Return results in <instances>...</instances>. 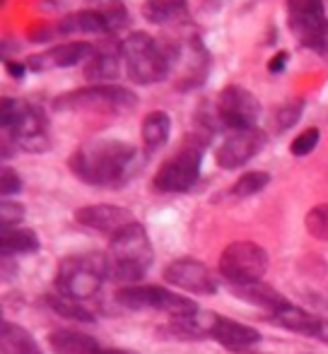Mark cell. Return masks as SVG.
Returning <instances> with one entry per match:
<instances>
[{
	"mask_svg": "<svg viewBox=\"0 0 328 354\" xmlns=\"http://www.w3.org/2000/svg\"><path fill=\"white\" fill-rule=\"evenodd\" d=\"M136 147L116 138H94L82 142L68 159L71 171L89 186H121L136 167Z\"/></svg>",
	"mask_w": 328,
	"mask_h": 354,
	"instance_id": "obj_1",
	"label": "cell"
},
{
	"mask_svg": "<svg viewBox=\"0 0 328 354\" xmlns=\"http://www.w3.org/2000/svg\"><path fill=\"white\" fill-rule=\"evenodd\" d=\"M128 77L136 84H157L169 77L181 48L167 39H155L147 32H133L118 44Z\"/></svg>",
	"mask_w": 328,
	"mask_h": 354,
	"instance_id": "obj_2",
	"label": "cell"
},
{
	"mask_svg": "<svg viewBox=\"0 0 328 354\" xmlns=\"http://www.w3.org/2000/svg\"><path fill=\"white\" fill-rule=\"evenodd\" d=\"M0 123L3 133L15 140L24 152L42 154L51 147V138L46 133V116L39 106H32L24 99L3 97L0 104Z\"/></svg>",
	"mask_w": 328,
	"mask_h": 354,
	"instance_id": "obj_3",
	"label": "cell"
},
{
	"mask_svg": "<svg viewBox=\"0 0 328 354\" xmlns=\"http://www.w3.org/2000/svg\"><path fill=\"white\" fill-rule=\"evenodd\" d=\"M152 243L140 222L128 224L111 239V280L138 282L152 266Z\"/></svg>",
	"mask_w": 328,
	"mask_h": 354,
	"instance_id": "obj_4",
	"label": "cell"
},
{
	"mask_svg": "<svg viewBox=\"0 0 328 354\" xmlns=\"http://www.w3.org/2000/svg\"><path fill=\"white\" fill-rule=\"evenodd\" d=\"M111 277V261L104 253L68 256L61 261L56 272L58 294L71 299H89L99 292L104 280Z\"/></svg>",
	"mask_w": 328,
	"mask_h": 354,
	"instance_id": "obj_5",
	"label": "cell"
},
{
	"mask_svg": "<svg viewBox=\"0 0 328 354\" xmlns=\"http://www.w3.org/2000/svg\"><path fill=\"white\" fill-rule=\"evenodd\" d=\"M206 136H191L186 142L179 147L174 157L157 169L152 186L160 193H186L196 186L198 176H201L203 157H206Z\"/></svg>",
	"mask_w": 328,
	"mask_h": 354,
	"instance_id": "obj_6",
	"label": "cell"
},
{
	"mask_svg": "<svg viewBox=\"0 0 328 354\" xmlns=\"http://www.w3.org/2000/svg\"><path fill=\"white\" fill-rule=\"evenodd\" d=\"M116 301L128 311H145V308H155L167 316H172L174 321H183V318H193L201 308L193 299L181 297V294H172L167 289L157 287V284H147V287H128L118 289Z\"/></svg>",
	"mask_w": 328,
	"mask_h": 354,
	"instance_id": "obj_7",
	"label": "cell"
},
{
	"mask_svg": "<svg viewBox=\"0 0 328 354\" xmlns=\"http://www.w3.org/2000/svg\"><path fill=\"white\" fill-rule=\"evenodd\" d=\"M138 106L136 92L121 87V84H89L82 89H73L53 99L56 111H75V109H116V111H131Z\"/></svg>",
	"mask_w": 328,
	"mask_h": 354,
	"instance_id": "obj_8",
	"label": "cell"
},
{
	"mask_svg": "<svg viewBox=\"0 0 328 354\" xmlns=\"http://www.w3.org/2000/svg\"><path fill=\"white\" fill-rule=\"evenodd\" d=\"M268 270V251L253 241H235L222 251L220 272L232 287L237 284L263 282Z\"/></svg>",
	"mask_w": 328,
	"mask_h": 354,
	"instance_id": "obj_9",
	"label": "cell"
},
{
	"mask_svg": "<svg viewBox=\"0 0 328 354\" xmlns=\"http://www.w3.org/2000/svg\"><path fill=\"white\" fill-rule=\"evenodd\" d=\"M217 111L225 128H230L232 133L246 131V128H256L261 118V102L251 89L242 84H227L217 97Z\"/></svg>",
	"mask_w": 328,
	"mask_h": 354,
	"instance_id": "obj_10",
	"label": "cell"
},
{
	"mask_svg": "<svg viewBox=\"0 0 328 354\" xmlns=\"http://www.w3.org/2000/svg\"><path fill=\"white\" fill-rule=\"evenodd\" d=\"M268 138L261 128H246V131H235L225 138V142L217 147L215 152V162L220 169H239L244 164L251 162L263 147H266Z\"/></svg>",
	"mask_w": 328,
	"mask_h": 354,
	"instance_id": "obj_11",
	"label": "cell"
},
{
	"mask_svg": "<svg viewBox=\"0 0 328 354\" xmlns=\"http://www.w3.org/2000/svg\"><path fill=\"white\" fill-rule=\"evenodd\" d=\"M164 280L191 294L212 297V294L217 292L215 275H212L206 263L196 261V258H179V261L169 263V266L164 268Z\"/></svg>",
	"mask_w": 328,
	"mask_h": 354,
	"instance_id": "obj_12",
	"label": "cell"
},
{
	"mask_svg": "<svg viewBox=\"0 0 328 354\" xmlns=\"http://www.w3.org/2000/svg\"><path fill=\"white\" fill-rule=\"evenodd\" d=\"M94 56V46L82 39H73V41L58 44V46L48 48L44 53H34L27 61L32 73H48L56 68H73L78 63H87Z\"/></svg>",
	"mask_w": 328,
	"mask_h": 354,
	"instance_id": "obj_13",
	"label": "cell"
},
{
	"mask_svg": "<svg viewBox=\"0 0 328 354\" xmlns=\"http://www.w3.org/2000/svg\"><path fill=\"white\" fill-rule=\"evenodd\" d=\"M75 219L82 224V227H89L94 232H102V234H109V236H116L121 229H126L128 224H133L131 210L126 207H118V205H87V207H80L75 212Z\"/></svg>",
	"mask_w": 328,
	"mask_h": 354,
	"instance_id": "obj_14",
	"label": "cell"
},
{
	"mask_svg": "<svg viewBox=\"0 0 328 354\" xmlns=\"http://www.w3.org/2000/svg\"><path fill=\"white\" fill-rule=\"evenodd\" d=\"M271 321L275 323V326L287 328V330L300 333V335L328 342V321L326 318L314 316V313H307V311H302V308L292 306V304L282 306L280 311L271 313Z\"/></svg>",
	"mask_w": 328,
	"mask_h": 354,
	"instance_id": "obj_15",
	"label": "cell"
},
{
	"mask_svg": "<svg viewBox=\"0 0 328 354\" xmlns=\"http://www.w3.org/2000/svg\"><path fill=\"white\" fill-rule=\"evenodd\" d=\"M210 337L215 342H220L222 347H227V350H248V347L261 342V333L258 330L222 316H217L215 323H212Z\"/></svg>",
	"mask_w": 328,
	"mask_h": 354,
	"instance_id": "obj_16",
	"label": "cell"
},
{
	"mask_svg": "<svg viewBox=\"0 0 328 354\" xmlns=\"http://www.w3.org/2000/svg\"><path fill=\"white\" fill-rule=\"evenodd\" d=\"M82 75L89 84H113L121 75V53L113 51H94V56L84 63Z\"/></svg>",
	"mask_w": 328,
	"mask_h": 354,
	"instance_id": "obj_17",
	"label": "cell"
},
{
	"mask_svg": "<svg viewBox=\"0 0 328 354\" xmlns=\"http://www.w3.org/2000/svg\"><path fill=\"white\" fill-rule=\"evenodd\" d=\"M140 136L143 145L147 152H157L162 145H167L169 136H172V116L167 111H150L140 123Z\"/></svg>",
	"mask_w": 328,
	"mask_h": 354,
	"instance_id": "obj_18",
	"label": "cell"
},
{
	"mask_svg": "<svg viewBox=\"0 0 328 354\" xmlns=\"http://www.w3.org/2000/svg\"><path fill=\"white\" fill-rule=\"evenodd\" d=\"M232 289H235V294L239 299H244V301L253 304V306L266 308V311H271V313L280 311L282 306H287V304H290L285 297H282V294H277L275 289L268 287V284H263V282L237 284V287H232Z\"/></svg>",
	"mask_w": 328,
	"mask_h": 354,
	"instance_id": "obj_19",
	"label": "cell"
},
{
	"mask_svg": "<svg viewBox=\"0 0 328 354\" xmlns=\"http://www.w3.org/2000/svg\"><path fill=\"white\" fill-rule=\"evenodd\" d=\"M51 350L56 354H99L102 347L94 337H89L87 333L78 330H56L48 337Z\"/></svg>",
	"mask_w": 328,
	"mask_h": 354,
	"instance_id": "obj_20",
	"label": "cell"
},
{
	"mask_svg": "<svg viewBox=\"0 0 328 354\" xmlns=\"http://www.w3.org/2000/svg\"><path fill=\"white\" fill-rule=\"evenodd\" d=\"M0 347H3V354H44L39 350L37 340L32 337V333H27L22 326L17 323L3 321L0 326Z\"/></svg>",
	"mask_w": 328,
	"mask_h": 354,
	"instance_id": "obj_21",
	"label": "cell"
},
{
	"mask_svg": "<svg viewBox=\"0 0 328 354\" xmlns=\"http://www.w3.org/2000/svg\"><path fill=\"white\" fill-rule=\"evenodd\" d=\"M56 27H58V34H109L104 22L99 19V15L87 8L66 15Z\"/></svg>",
	"mask_w": 328,
	"mask_h": 354,
	"instance_id": "obj_22",
	"label": "cell"
},
{
	"mask_svg": "<svg viewBox=\"0 0 328 354\" xmlns=\"http://www.w3.org/2000/svg\"><path fill=\"white\" fill-rule=\"evenodd\" d=\"M39 236L32 229H3L0 232V251L3 258H10L15 253H34L39 251Z\"/></svg>",
	"mask_w": 328,
	"mask_h": 354,
	"instance_id": "obj_23",
	"label": "cell"
},
{
	"mask_svg": "<svg viewBox=\"0 0 328 354\" xmlns=\"http://www.w3.org/2000/svg\"><path fill=\"white\" fill-rule=\"evenodd\" d=\"M84 8L99 15L107 32H116L128 24V8L123 0H84Z\"/></svg>",
	"mask_w": 328,
	"mask_h": 354,
	"instance_id": "obj_24",
	"label": "cell"
},
{
	"mask_svg": "<svg viewBox=\"0 0 328 354\" xmlns=\"http://www.w3.org/2000/svg\"><path fill=\"white\" fill-rule=\"evenodd\" d=\"M44 301H46L48 308H53V311L63 318H71V321H78V323H92L94 321V316L82 306L80 301H78V299L63 297V294L56 292V294H46Z\"/></svg>",
	"mask_w": 328,
	"mask_h": 354,
	"instance_id": "obj_25",
	"label": "cell"
},
{
	"mask_svg": "<svg viewBox=\"0 0 328 354\" xmlns=\"http://www.w3.org/2000/svg\"><path fill=\"white\" fill-rule=\"evenodd\" d=\"M183 15H186V10L176 8V5H172V3H164V0H145V3H143V17L150 24H157V27L176 22Z\"/></svg>",
	"mask_w": 328,
	"mask_h": 354,
	"instance_id": "obj_26",
	"label": "cell"
},
{
	"mask_svg": "<svg viewBox=\"0 0 328 354\" xmlns=\"http://www.w3.org/2000/svg\"><path fill=\"white\" fill-rule=\"evenodd\" d=\"M268 183H271V174L268 171H246L244 176L237 178V183L232 186V196L251 198V196H256V193H261Z\"/></svg>",
	"mask_w": 328,
	"mask_h": 354,
	"instance_id": "obj_27",
	"label": "cell"
},
{
	"mask_svg": "<svg viewBox=\"0 0 328 354\" xmlns=\"http://www.w3.org/2000/svg\"><path fill=\"white\" fill-rule=\"evenodd\" d=\"M302 113H304V99H290V102H285L275 111V118H273V123H275V131L277 133L290 131L292 126H297V123H300Z\"/></svg>",
	"mask_w": 328,
	"mask_h": 354,
	"instance_id": "obj_28",
	"label": "cell"
},
{
	"mask_svg": "<svg viewBox=\"0 0 328 354\" xmlns=\"http://www.w3.org/2000/svg\"><path fill=\"white\" fill-rule=\"evenodd\" d=\"M304 224H307V232H309L314 239L328 241V203L311 207V210L307 212Z\"/></svg>",
	"mask_w": 328,
	"mask_h": 354,
	"instance_id": "obj_29",
	"label": "cell"
},
{
	"mask_svg": "<svg viewBox=\"0 0 328 354\" xmlns=\"http://www.w3.org/2000/svg\"><path fill=\"white\" fill-rule=\"evenodd\" d=\"M319 140H321V131L316 126H311V128H307V131H302L300 136L292 140L290 152L295 154V157H307V154L314 152Z\"/></svg>",
	"mask_w": 328,
	"mask_h": 354,
	"instance_id": "obj_30",
	"label": "cell"
},
{
	"mask_svg": "<svg viewBox=\"0 0 328 354\" xmlns=\"http://www.w3.org/2000/svg\"><path fill=\"white\" fill-rule=\"evenodd\" d=\"M22 219L24 207L19 203L10 201V198H3V205H0V224H3V229H15Z\"/></svg>",
	"mask_w": 328,
	"mask_h": 354,
	"instance_id": "obj_31",
	"label": "cell"
},
{
	"mask_svg": "<svg viewBox=\"0 0 328 354\" xmlns=\"http://www.w3.org/2000/svg\"><path fill=\"white\" fill-rule=\"evenodd\" d=\"M292 15H326L324 0H287V17Z\"/></svg>",
	"mask_w": 328,
	"mask_h": 354,
	"instance_id": "obj_32",
	"label": "cell"
},
{
	"mask_svg": "<svg viewBox=\"0 0 328 354\" xmlns=\"http://www.w3.org/2000/svg\"><path fill=\"white\" fill-rule=\"evenodd\" d=\"M19 191H22L19 174L10 167H3V171H0V193H3V198H15Z\"/></svg>",
	"mask_w": 328,
	"mask_h": 354,
	"instance_id": "obj_33",
	"label": "cell"
},
{
	"mask_svg": "<svg viewBox=\"0 0 328 354\" xmlns=\"http://www.w3.org/2000/svg\"><path fill=\"white\" fill-rule=\"evenodd\" d=\"M58 34V27H53L51 22H34L27 29V39L32 44H48Z\"/></svg>",
	"mask_w": 328,
	"mask_h": 354,
	"instance_id": "obj_34",
	"label": "cell"
},
{
	"mask_svg": "<svg viewBox=\"0 0 328 354\" xmlns=\"http://www.w3.org/2000/svg\"><path fill=\"white\" fill-rule=\"evenodd\" d=\"M287 63H290V53H287V51L273 53V58L268 61V73H271V75L285 73V71H287Z\"/></svg>",
	"mask_w": 328,
	"mask_h": 354,
	"instance_id": "obj_35",
	"label": "cell"
},
{
	"mask_svg": "<svg viewBox=\"0 0 328 354\" xmlns=\"http://www.w3.org/2000/svg\"><path fill=\"white\" fill-rule=\"evenodd\" d=\"M5 71H8V75L12 80H22L24 73L29 71L27 63H19V61H10V58H5Z\"/></svg>",
	"mask_w": 328,
	"mask_h": 354,
	"instance_id": "obj_36",
	"label": "cell"
},
{
	"mask_svg": "<svg viewBox=\"0 0 328 354\" xmlns=\"http://www.w3.org/2000/svg\"><path fill=\"white\" fill-rule=\"evenodd\" d=\"M316 53H319V56H324L326 61H328V24H326L324 39H321V44H319V48H316Z\"/></svg>",
	"mask_w": 328,
	"mask_h": 354,
	"instance_id": "obj_37",
	"label": "cell"
},
{
	"mask_svg": "<svg viewBox=\"0 0 328 354\" xmlns=\"http://www.w3.org/2000/svg\"><path fill=\"white\" fill-rule=\"evenodd\" d=\"M99 354H138L133 350H118V347H109V350H102Z\"/></svg>",
	"mask_w": 328,
	"mask_h": 354,
	"instance_id": "obj_38",
	"label": "cell"
},
{
	"mask_svg": "<svg viewBox=\"0 0 328 354\" xmlns=\"http://www.w3.org/2000/svg\"><path fill=\"white\" fill-rule=\"evenodd\" d=\"M164 3H172V5H176V8L186 10V0H164Z\"/></svg>",
	"mask_w": 328,
	"mask_h": 354,
	"instance_id": "obj_39",
	"label": "cell"
}]
</instances>
